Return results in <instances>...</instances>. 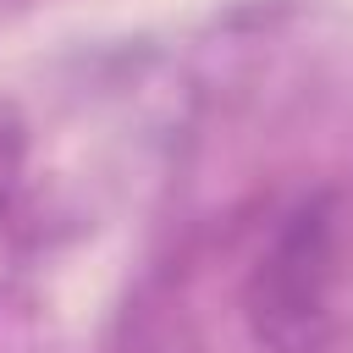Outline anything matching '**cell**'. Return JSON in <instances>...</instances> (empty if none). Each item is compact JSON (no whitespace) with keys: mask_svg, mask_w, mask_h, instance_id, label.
<instances>
[{"mask_svg":"<svg viewBox=\"0 0 353 353\" xmlns=\"http://www.w3.org/2000/svg\"><path fill=\"white\" fill-rule=\"evenodd\" d=\"M331 287H336V215L331 199H309L281 221L276 243L254 270L248 292L254 331L281 353H303L331 314Z\"/></svg>","mask_w":353,"mask_h":353,"instance_id":"6da1fadb","label":"cell"},{"mask_svg":"<svg viewBox=\"0 0 353 353\" xmlns=\"http://www.w3.org/2000/svg\"><path fill=\"white\" fill-rule=\"evenodd\" d=\"M22 165H28V127L17 121L11 105H0V215L22 188Z\"/></svg>","mask_w":353,"mask_h":353,"instance_id":"7a4b0ae2","label":"cell"}]
</instances>
